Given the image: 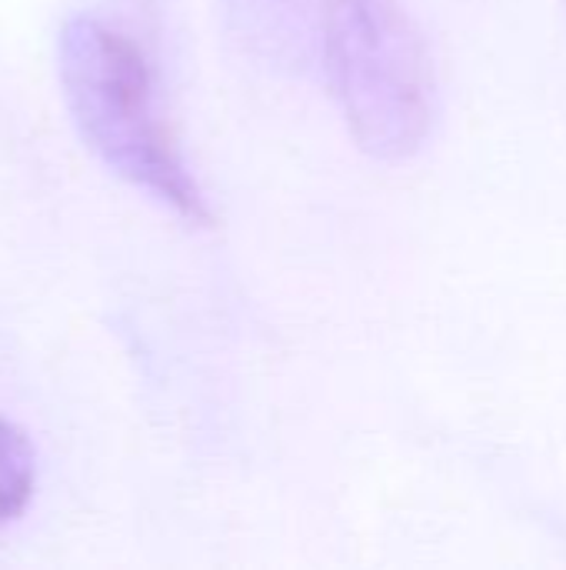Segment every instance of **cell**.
<instances>
[{"label": "cell", "mask_w": 566, "mask_h": 570, "mask_svg": "<svg viewBox=\"0 0 566 570\" xmlns=\"http://www.w3.org/2000/svg\"><path fill=\"white\" fill-rule=\"evenodd\" d=\"M57 70L87 147L183 220L207 224L210 207L157 104V80L140 43L100 17L77 13L57 37Z\"/></svg>", "instance_id": "obj_1"}, {"label": "cell", "mask_w": 566, "mask_h": 570, "mask_svg": "<svg viewBox=\"0 0 566 570\" xmlns=\"http://www.w3.org/2000/svg\"><path fill=\"white\" fill-rule=\"evenodd\" d=\"M320 67L374 157L414 154L434 124V67L397 0H340L320 43Z\"/></svg>", "instance_id": "obj_2"}, {"label": "cell", "mask_w": 566, "mask_h": 570, "mask_svg": "<svg viewBox=\"0 0 566 570\" xmlns=\"http://www.w3.org/2000/svg\"><path fill=\"white\" fill-rule=\"evenodd\" d=\"M37 458L27 434L0 417V528L20 518L33 498Z\"/></svg>", "instance_id": "obj_3"}, {"label": "cell", "mask_w": 566, "mask_h": 570, "mask_svg": "<svg viewBox=\"0 0 566 570\" xmlns=\"http://www.w3.org/2000/svg\"><path fill=\"white\" fill-rule=\"evenodd\" d=\"M254 3V10H260L264 17L277 13V23L280 20H294L297 30H300V47H314L317 50V60H320V43H324V30H327V20L337 7V0H247Z\"/></svg>", "instance_id": "obj_4"}]
</instances>
